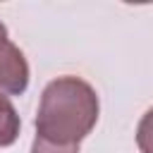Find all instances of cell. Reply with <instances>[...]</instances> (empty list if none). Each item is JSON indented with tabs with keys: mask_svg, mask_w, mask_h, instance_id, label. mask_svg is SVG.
Here are the masks:
<instances>
[{
	"mask_svg": "<svg viewBox=\"0 0 153 153\" xmlns=\"http://www.w3.org/2000/svg\"><path fill=\"white\" fill-rule=\"evenodd\" d=\"M98 112V93L88 81L72 74L53 79L41 93L31 153H79Z\"/></svg>",
	"mask_w": 153,
	"mask_h": 153,
	"instance_id": "1",
	"label": "cell"
},
{
	"mask_svg": "<svg viewBox=\"0 0 153 153\" xmlns=\"http://www.w3.org/2000/svg\"><path fill=\"white\" fill-rule=\"evenodd\" d=\"M29 86V62L24 53L7 38V26L0 22V91L10 96L24 93Z\"/></svg>",
	"mask_w": 153,
	"mask_h": 153,
	"instance_id": "2",
	"label": "cell"
},
{
	"mask_svg": "<svg viewBox=\"0 0 153 153\" xmlns=\"http://www.w3.org/2000/svg\"><path fill=\"white\" fill-rule=\"evenodd\" d=\"M19 127H22V120H19L12 100L0 93V148L12 146V143L17 141Z\"/></svg>",
	"mask_w": 153,
	"mask_h": 153,
	"instance_id": "3",
	"label": "cell"
},
{
	"mask_svg": "<svg viewBox=\"0 0 153 153\" xmlns=\"http://www.w3.org/2000/svg\"><path fill=\"white\" fill-rule=\"evenodd\" d=\"M136 146L141 153H153V108L139 120L136 127Z\"/></svg>",
	"mask_w": 153,
	"mask_h": 153,
	"instance_id": "4",
	"label": "cell"
}]
</instances>
